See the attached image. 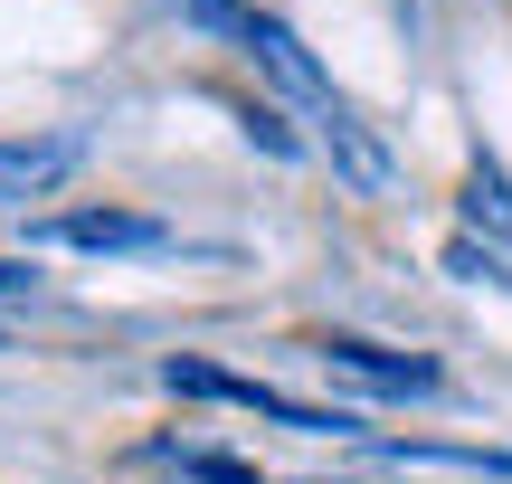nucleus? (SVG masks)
<instances>
[{
  "instance_id": "39448f33",
  "label": "nucleus",
  "mask_w": 512,
  "mask_h": 484,
  "mask_svg": "<svg viewBox=\"0 0 512 484\" xmlns=\"http://www.w3.org/2000/svg\"><path fill=\"white\" fill-rule=\"evenodd\" d=\"M171 228L162 219H133V209H67V219L38 228V247H95V257H114V247H162Z\"/></svg>"
},
{
  "instance_id": "20e7f679",
  "label": "nucleus",
  "mask_w": 512,
  "mask_h": 484,
  "mask_svg": "<svg viewBox=\"0 0 512 484\" xmlns=\"http://www.w3.org/2000/svg\"><path fill=\"white\" fill-rule=\"evenodd\" d=\"M76 133H19V143H0V200H38V190H57L76 171Z\"/></svg>"
},
{
  "instance_id": "7ed1b4c3",
  "label": "nucleus",
  "mask_w": 512,
  "mask_h": 484,
  "mask_svg": "<svg viewBox=\"0 0 512 484\" xmlns=\"http://www.w3.org/2000/svg\"><path fill=\"white\" fill-rule=\"evenodd\" d=\"M313 133H323L332 171H342L351 190H370V200H380V190L399 181V162H389V143H380V133H370V124H361V114H351V105H332V114H323V124H313Z\"/></svg>"
},
{
  "instance_id": "f257e3e1",
  "label": "nucleus",
  "mask_w": 512,
  "mask_h": 484,
  "mask_svg": "<svg viewBox=\"0 0 512 484\" xmlns=\"http://www.w3.org/2000/svg\"><path fill=\"white\" fill-rule=\"evenodd\" d=\"M313 361H323V371H342V380H361L370 399H437V390H446V380H437V361L380 352V342H351V333H332Z\"/></svg>"
},
{
  "instance_id": "6e6552de",
  "label": "nucleus",
  "mask_w": 512,
  "mask_h": 484,
  "mask_svg": "<svg viewBox=\"0 0 512 484\" xmlns=\"http://www.w3.org/2000/svg\"><path fill=\"white\" fill-rule=\"evenodd\" d=\"M181 475H200V484H256V466H238V456H209V447H162Z\"/></svg>"
},
{
  "instance_id": "423d86ee",
  "label": "nucleus",
  "mask_w": 512,
  "mask_h": 484,
  "mask_svg": "<svg viewBox=\"0 0 512 484\" xmlns=\"http://www.w3.org/2000/svg\"><path fill=\"white\" fill-rule=\"evenodd\" d=\"M465 219L494 247H512V190H503V162H484V152H475V171H465Z\"/></svg>"
},
{
  "instance_id": "9d476101",
  "label": "nucleus",
  "mask_w": 512,
  "mask_h": 484,
  "mask_svg": "<svg viewBox=\"0 0 512 484\" xmlns=\"http://www.w3.org/2000/svg\"><path fill=\"white\" fill-rule=\"evenodd\" d=\"M19 295H38V266H29V257L0 266V304H19Z\"/></svg>"
},
{
  "instance_id": "f03ea898",
  "label": "nucleus",
  "mask_w": 512,
  "mask_h": 484,
  "mask_svg": "<svg viewBox=\"0 0 512 484\" xmlns=\"http://www.w3.org/2000/svg\"><path fill=\"white\" fill-rule=\"evenodd\" d=\"M247 57H256V67H266V76H275V86H285V95H294V105H304V114H313V124H323V114H332V105H342V95H332V76H323V67H313V48H304V38H294V29H285V19H266V10H256V29H247Z\"/></svg>"
},
{
  "instance_id": "0eeeda50",
  "label": "nucleus",
  "mask_w": 512,
  "mask_h": 484,
  "mask_svg": "<svg viewBox=\"0 0 512 484\" xmlns=\"http://www.w3.org/2000/svg\"><path fill=\"white\" fill-rule=\"evenodd\" d=\"M446 266H456V276H475V285H512V247H475V238H456V247H446Z\"/></svg>"
},
{
  "instance_id": "9b49d317",
  "label": "nucleus",
  "mask_w": 512,
  "mask_h": 484,
  "mask_svg": "<svg viewBox=\"0 0 512 484\" xmlns=\"http://www.w3.org/2000/svg\"><path fill=\"white\" fill-rule=\"evenodd\" d=\"M0 342H10V323H0Z\"/></svg>"
},
{
  "instance_id": "1a4fd4ad",
  "label": "nucleus",
  "mask_w": 512,
  "mask_h": 484,
  "mask_svg": "<svg viewBox=\"0 0 512 484\" xmlns=\"http://www.w3.org/2000/svg\"><path fill=\"white\" fill-rule=\"evenodd\" d=\"M238 124H247V143H266V152H275V162H294V152H304V143L285 133V114H275V105H247Z\"/></svg>"
}]
</instances>
